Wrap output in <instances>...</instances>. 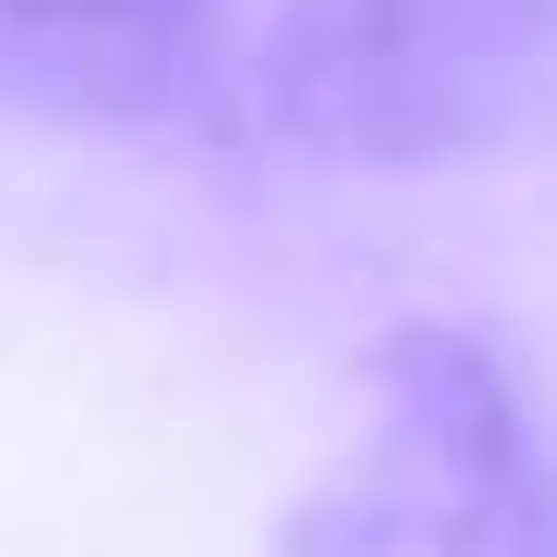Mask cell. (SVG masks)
I'll return each mask as SVG.
<instances>
[{
  "mask_svg": "<svg viewBox=\"0 0 557 557\" xmlns=\"http://www.w3.org/2000/svg\"><path fill=\"white\" fill-rule=\"evenodd\" d=\"M273 557H557V455L478 331L410 319L364 364V444L273 523Z\"/></svg>",
  "mask_w": 557,
  "mask_h": 557,
  "instance_id": "1",
  "label": "cell"
},
{
  "mask_svg": "<svg viewBox=\"0 0 557 557\" xmlns=\"http://www.w3.org/2000/svg\"><path fill=\"white\" fill-rule=\"evenodd\" d=\"M216 0H0V114L81 137H171L216 114Z\"/></svg>",
  "mask_w": 557,
  "mask_h": 557,
  "instance_id": "3",
  "label": "cell"
},
{
  "mask_svg": "<svg viewBox=\"0 0 557 557\" xmlns=\"http://www.w3.org/2000/svg\"><path fill=\"white\" fill-rule=\"evenodd\" d=\"M262 103L342 171L478 160L557 114V0H285Z\"/></svg>",
  "mask_w": 557,
  "mask_h": 557,
  "instance_id": "2",
  "label": "cell"
}]
</instances>
